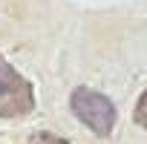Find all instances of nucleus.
<instances>
[{
    "mask_svg": "<svg viewBox=\"0 0 147 144\" xmlns=\"http://www.w3.org/2000/svg\"><path fill=\"white\" fill-rule=\"evenodd\" d=\"M69 107L75 112V118L84 121L95 135H110L113 133L118 112H115V104L107 95H101V92H95L90 87H78L69 95Z\"/></svg>",
    "mask_w": 147,
    "mask_h": 144,
    "instance_id": "obj_1",
    "label": "nucleus"
},
{
    "mask_svg": "<svg viewBox=\"0 0 147 144\" xmlns=\"http://www.w3.org/2000/svg\"><path fill=\"white\" fill-rule=\"evenodd\" d=\"M35 110V89L0 55V118H23Z\"/></svg>",
    "mask_w": 147,
    "mask_h": 144,
    "instance_id": "obj_2",
    "label": "nucleus"
},
{
    "mask_svg": "<svg viewBox=\"0 0 147 144\" xmlns=\"http://www.w3.org/2000/svg\"><path fill=\"white\" fill-rule=\"evenodd\" d=\"M133 118H136V124H138V127H144V130H147V89L141 92V98H138V104H136Z\"/></svg>",
    "mask_w": 147,
    "mask_h": 144,
    "instance_id": "obj_3",
    "label": "nucleus"
},
{
    "mask_svg": "<svg viewBox=\"0 0 147 144\" xmlns=\"http://www.w3.org/2000/svg\"><path fill=\"white\" fill-rule=\"evenodd\" d=\"M29 144H69V141L61 138V135H55V133H35Z\"/></svg>",
    "mask_w": 147,
    "mask_h": 144,
    "instance_id": "obj_4",
    "label": "nucleus"
}]
</instances>
